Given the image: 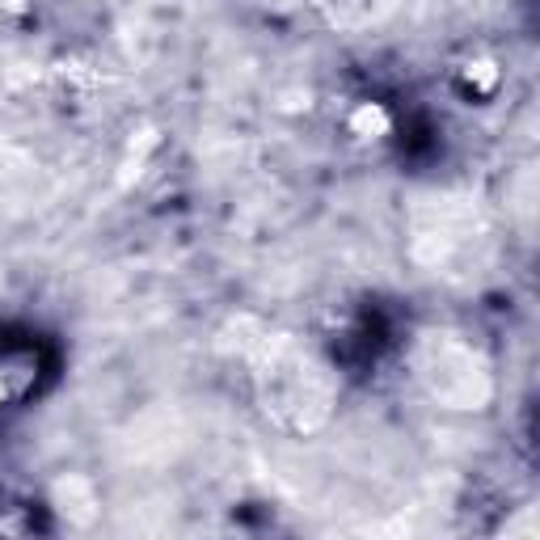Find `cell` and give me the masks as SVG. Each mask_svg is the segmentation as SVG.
Returning <instances> with one entry per match:
<instances>
[{"mask_svg": "<svg viewBox=\"0 0 540 540\" xmlns=\"http://www.w3.org/2000/svg\"><path fill=\"white\" fill-rule=\"evenodd\" d=\"M393 119L389 110H384L380 102H363L355 114H351V131L359 135V140H380V135H389Z\"/></svg>", "mask_w": 540, "mask_h": 540, "instance_id": "6da1fadb", "label": "cell"}, {"mask_svg": "<svg viewBox=\"0 0 540 540\" xmlns=\"http://www.w3.org/2000/svg\"><path fill=\"white\" fill-rule=\"evenodd\" d=\"M9 397V384H5V376H0V401H5Z\"/></svg>", "mask_w": 540, "mask_h": 540, "instance_id": "7a4b0ae2", "label": "cell"}]
</instances>
